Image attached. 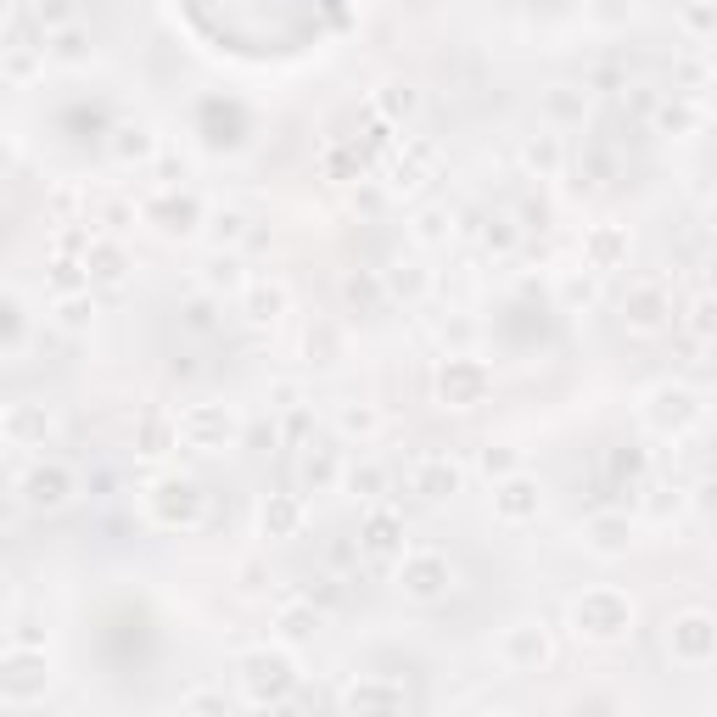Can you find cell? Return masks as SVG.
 <instances>
[{"label": "cell", "instance_id": "cell-1", "mask_svg": "<svg viewBox=\"0 0 717 717\" xmlns=\"http://www.w3.org/2000/svg\"><path fill=\"white\" fill-rule=\"evenodd\" d=\"M152 510H157L163 527H191V521L202 516V488H197V482H185V477L157 482V488H152Z\"/></svg>", "mask_w": 717, "mask_h": 717}, {"label": "cell", "instance_id": "cell-2", "mask_svg": "<svg viewBox=\"0 0 717 717\" xmlns=\"http://www.w3.org/2000/svg\"><path fill=\"white\" fill-rule=\"evenodd\" d=\"M230 432H236V421L219 404H191L180 415V437L191 449H219V443H230Z\"/></svg>", "mask_w": 717, "mask_h": 717}, {"label": "cell", "instance_id": "cell-3", "mask_svg": "<svg viewBox=\"0 0 717 717\" xmlns=\"http://www.w3.org/2000/svg\"><path fill=\"white\" fill-rule=\"evenodd\" d=\"M589 628L594 639H611V633L628 628V600L622 594H589V600H577V633Z\"/></svg>", "mask_w": 717, "mask_h": 717}, {"label": "cell", "instance_id": "cell-4", "mask_svg": "<svg viewBox=\"0 0 717 717\" xmlns=\"http://www.w3.org/2000/svg\"><path fill=\"white\" fill-rule=\"evenodd\" d=\"M437 393L449 398V404L471 409L482 393H488V370H482L477 359H449V365H443V376H437Z\"/></svg>", "mask_w": 717, "mask_h": 717}, {"label": "cell", "instance_id": "cell-5", "mask_svg": "<svg viewBox=\"0 0 717 717\" xmlns=\"http://www.w3.org/2000/svg\"><path fill=\"white\" fill-rule=\"evenodd\" d=\"M398 583H404L415 600H432V594H443V583H449V561L415 549V555H404V566H398Z\"/></svg>", "mask_w": 717, "mask_h": 717}, {"label": "cell", "instance_id": "cell-6", "mask_svg": "<svg viewBox=\"0 0 717 717\" xmlns=\"http://www.w3.org/2000/svg\"><path fill=\"white\" fill-rule=\"evenodd\" d=\"M73 493V477L62 471V465H34L29 477H23V499H29L34 510H45V505H62Z\"/></svg>", "mask_w": 717, "mask_h": 717}, {"label": "cell", "instance_id": "cell-7", "mask_svg": "<svg viewBox=\"0 0 717 717\" xmlns=\"http://www.w3.org/2000/svg\"><path fill=\"white\" fill-rule=\"evenodd\" d=\"M409 482H415L421 499H449V493L460 488V465H449V460H437V454H432V460L415 465V477H409Z\"/></svg>", "mask_w": 717, "mask_h": 717}, {"label": "cell", "instance_id": "cell-8", "mask_svg": "<svg viewBox=\"0 0 717 717\" xmlns=\"http://www.w3.org/2000/svg\"><path fill=\"white\" fill-rule=\"evenodd\" d=\"M124 247L118 241H90V253H85V275L90 281H101V286H118L124 281Z\"/></svg>", "mask_w": 717, "mask_h": 717}, {"label": "cell", "instance_id": "cell-9", "mask_svg": "<svg viewBox=\"0 0 717 717\" xmlns=\"http://www.w3.org/2000/svg\"><path fill=\"white\" fill-rule=\"evenodd\" d=\"M661 314H667V297H661L656 281H645L639 292H633V303H628V325L633 331H656Z\"/></svg>", "mask_w": 717, "mask_h": 717}, {"label": "cell", "instance_id": "cell-10", "mask_svg": "<svg viewBox=\"0 0 717 717\" xmlns=\"http://www.w3.org/2000/svg\"><path fill=\"white\" fill-rule=\"evenodd\" d=\"M398 533H404V527H398V516H393V510H376V516L365 521V533H359V544H365L370 555H393V549L404 544Z\"/></svg>", "mask_w": 717, "mask_h": 717}, {"label": "cell", "instance_id": "cell-11", "mask_svg": "<svg viewBox=\"0 0 717 717\" xmlns=\"http://www.w3.org/2000/svg\"><path fill=\"white\" fill-rule=\"evenodd\" d=\"M281 309H286V292L275 281H253V286H247V320H253V325L275 320Z\"/></svg>", "mask_w": 717, "mask_h": 717}, {"label": "cell", "instance_id": "cell-12", "mask_svg": "<svg viewBox=\"0 0 717 717\" xmlns=\"http://www.w3.org/2000/svg\"><path fill=\"white\" fill-rule=\"evenodd\" d=\"M505 650H510V661H516V667H527V661H544V656H549L544 633H538L533 622H521V628H510Z\"/></svg>", "mask_w": 717, "mask_h": 717}, {"label": "cell", "instance_id": "cell-13", "mask_svg": "<svg viewBox=\"0 0 717 717\" xmlns=\"http://www.w3.org/2000/svg\"><path fill=\"white\" fill-rule=\"evenodd\" d=\"M45 51H51L57 62H85V57H90V34L73 29V23H62V29L45 40Z\"/></svg>", "mask_w": 717, "mask_h": 717}, {"label": "cell", "instance_id": "cell-14", "mask_svg": "<svg viewBox=\"0 0 717 717\" xmlns=\"http://www.w3.org/2000/svg\"><path fill=\"white\" fill-rule=\"evenodd\" d=\"M521 163H527V169H538V174H561V141H555V135H538V141H527V146H521Z\"/></svg>", "mask_w": 717, "mask_h": 717}, {"label": "cell", "instance_id": "cell-15", "mask_svg": "<svg viewBox=\"0 0 717 717\" xmlns=\"http://www.w3.org/2000/svg\"><path fill=\"white\" fill-rule=\"evenodd\" d=\"M533 510H538L533 482H505V488H499V516L521 521V516H533Z\"/></svg>", "mask_w": 717, "mask_h": 717}, {"label": "cell", "instance_id": "cell-16", "mask_svg": "<svg viewBox=\"0 0 717 717\" xmlns=\"http://www.w3.org/2000/svg\"><path fill=\"white\" fill-rule=\"evenodd\" d=\"M673 633H678V650H684V656H701L706 645H717V628L706 617H684Z\"/></svg>", "mask_w": 717, "mask_h": 717}, {"label": "cell", "instance_id": "cell-17", "mask_svg": "<svg viewBox=\"0 0 717 717\" xmlns=\"http://www.w3.org/2000/svg\"><path fill=\"white\" fill-rule=\"evenodd\" d=\"M6 437H12V443H29V437H45V409H34V404H17L12 415H6Z\"/></svg>", "mask_w": 717, "mask_h": 717}, {"label": "cell", "instance_id": "cell-18", "mask_svg": "<svg viewBox=\"0 0 717 717\" xmlns=\"http://www.w3.org/2000/svg\"><path fill=\"white\" fill-rule=\"evenodd\" d=\"M90 314H96L90 292H68V297L57 303V325H62V331H85V325H90Z\"/></svg>", "mask_w": 717, "mask_h": 717}, {"label": "cell", "instance_id": "cell-19", "mask_svg": "<svg viewBox=\"0 0 717 717\" xmlns=\"http://www.w3.org/2000/svg\"><path fill=\"white\" fill-rule=\"evenodd\" d=\"M281 633L286 639H309L314 628H320V611H314V605H281Z\"/></svg>", "mask_w": 717, "mask_h": 717}, {"label": "cell", "instance_id": "cell-20", "mask_svg": "<svg viewBox=\"0 0 717 717\" xmlns=\"http://www.w3.org/2000/svg\"><path fill=\"white\" fill-rule=\"evenodd\" d=\"M297 521H303V510H297V499H269V505H264V533H269V538L292 533Z\"/></svg>", "mask_w": 717, "mask_h": 717}, {"label": "cell", "instance_id": "cell-21", "mask_svg": "<svg viewBox=\"0 0 717 717\" xmlns=\"http://www.w3.org/2000/svg\"><path fill=\"white\" fill-rule=\"evenodd\" d=\"M622 247L628 241L617 236V230H594V241H589V269H611L622 258Z\"/></svg>", "mask_w": 717, "mask_h": 717}, {"label": "cell", "instance_id": "cell-22", "mask_svg": "<svg viewBox=\"0 0 717 717\" xmlns=\"http://www.w3.org/2000/svg\"><path fill=\"white\" fill-rule=\"evenodd\" d=\"M40 62H45V45H23V40H17L12 57H6V73L23 85V79H34V68H40Z\"/></svg>", "mask_w": 717, "mask_h": 717}, {"label": "cell", "instance_id": "cell-23", "mask_svg": "<svg viewBox=\"0 0 717 717\" xmlns=\"http://www.w3.org/2000/svg\"><path fill=\"white\" fill-rule=\"evenodd\" d=\"M622 533H628V527H622L617 516H600V521H594V549H605V555L628 549V538H622Z\"/></svg>", "mask_w": 717, "mask_h": 717}, {"label": "cell", "instance_id": "cell-24", "mask_svg": "<svg viewBox=\"0 0 717 717\" xmlns=\"http://www.w3.org/2000/svg\"><path fill=\"white\" fill-rule=\"evenodd\" d=\"M689 331H695V337H717V297H695V309H689Z\"/></svg>", "mask_w": 717, "mask_h": 717}, {"label": "cell", "instance_id": "cell-25", "mask_svg": "<svg viewBox=\"0 0 717 717\" xmlns=\"http://www.w3.org/2000/svg\"><path fill=\"white\" fill-rule=\"evenodd\" d=\"M208 281L225 286V292H236V286H247V275H241L236 258H213V264H208Z\"/></svg>", "mask_w": 717, "mask_h": 717}, {"label": "cell", "instance_id": "cell-26", "mask_svg": "<svg viewBox=\"0 0 717 717\" xmlns=\"http://www.w3.org/2000/svg\"><path fill=\"white\" fill-rule=\"evenodd\" d=\"M376 426H381V415H376V409H342V432H359V437H370V432H376Z\"/></svg>", "mask_w": 717, "mask_h": 717}, {"label": "cell", "instance_id": "cell-27", "mask_svg": "<svg viewBox=\"0 0 717 717\" xmlns=\"http://www.w3.org/2000/svg\"><path fill=\"white\" fill-rule=\"evenodd\" d=\"M684 23L695 34H712L717 29V6H712V0H695V6H684Z\"/></svg>", "mask_w": 717, "mask_h": 717}, {"label": "cell", "instance_id": "cell-28", "mask_svg": "<svg viewBox=\"0 0 717 717\" xmlns=\"http://www.w3.org/2000/svg\"><path fill=\"white\" fill-rule=\"evenodd\" d=\"M348 488L359 493V499H370V493L381 488V471L376 465H348Z\"/></svg>", "mask_w": 717, "mask_h": 717}, {"label": "cell", "instance_id": "cell-29", "mask_svg": "<svg viewBox=\"0 0 717 717\" xmlns=\"http://www.w3.org/2000/svg\"><path fill=\"white\" fill-rule=\"evenodd\" d=\"M544 107H549L555 118H566V124H572V118H583V107H589V101H583V96H566V90H555Z\"/></svg>", "mask_w": 717, "mask_h": 717}, {"label": "cell", "instance_id": "cell-30", "mask_svg": "<svg viewBox=\"0 0 717 717\" xmlns=\"http://www.w3.org/2000/svg\"><path fill=\"white\" fill-rule=\"evenodd\" d=\"M381 107H387V113H415V90L409 85H387V96H381Z\"/></svg>", "mask_w": 717, "mask_h": 717}, {"label": "cell", "instance_id": "cell-31", "mask_svg": "<svg viewBox=\"0 0 717 717\" xmlns=\"http://www.w3.org/2000/svg\"><path fill=\"white\" fill-rule=\"evenodd\" d=\"M34 17H40V23H68V0H34Z\"/></svg>", "mask_w": 717, "mask_h": 717}, {"label": "cell", "instance_id": "cell-32", "mask_svg": "<svg viewBox=\"0 0 717 717\" xmlns=\"http://www.w3.org/2000/svg\"><path fill=\"white\" fill-rule=\"evenodd\" d=\"M213 236H219V241H236L241 236V213H213Z\"/></svg>", "mask_w": 717, "mask_h": 717}, {"label": "cell", "instance_id": "cell-33", "mask_svg": "<svg viewBox=\"0 0 717 717\" xmlns=\"http://www.w3.org/2000/svg\"><path fill=\"white\" fill-rule=\"evenodd\" d=\"M421 241H443V213H421V230H415Z\"/></svg>", "mask_w": 717, "mask_h": 717}, {"label": "cell", "instance_id": "cell-34", "mask_svg": "<svg viewBox=\"0 0 717 717\" xmlns=\"http://www.w3.org/2000/svg\"><path fill=\"white\" fill-rule=\"evenodd\" d=\"M482 465H488V471H510L516 454H510V449H488V454H482Z\"/></svg>", "mask_w": 717, "mask_h": 717}, {"label": "cell", "instance_id": "cell-35", "mask_svg": "<svg viewBox=\"0 0 717 717\" xmlns=\"http://www.w3.org/2000/svg\"><path fill=\"white\" fill-rule=\"evenodd\" d=\"M712 219H717V208H712Z\"/></svg>", "mask_w": 717, "mask_h": 717}]
</instances>
